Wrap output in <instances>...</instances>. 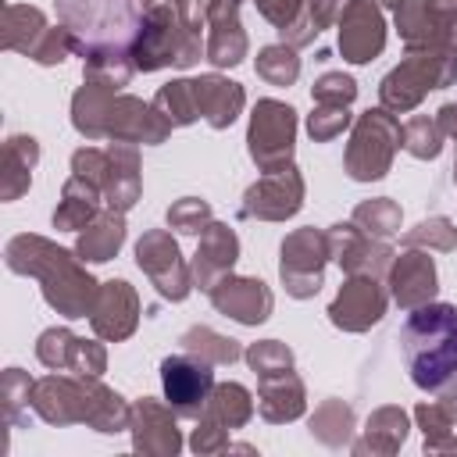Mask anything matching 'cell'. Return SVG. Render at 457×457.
Instances as JSON below:
<instances>
[{
    "label": "cell",
    "instance_id": "5",
    "mask_svg": "<svg viewBox=\"0 0 457 457\" xmlns=\"http://www.w3.org/2000/svg\"><path fill=\"white\" fill-rule=\"evenodd\" d=\"M293 111L286 104H275V100H261L257 111H253V121H250V154L257 164L271 168L275 161L289 157V146H293Z\"/></svg>",
    "mask_w": 457,
    "mask_h": 457
},
{
    "label": "cell",
    "instance_id": "28",
    "mask_svg": "<svg viewBox=\"0 0 457 457\" xmlns=\"http://www.w3.org/2000/svg\"><path fill=\"white\" fill-rule=\"evenodd\" d=\"M382 4H400V0H382Z\"/></svg>",
    "mask_w": 457,
    "mask_h": 457
},
{
    "label": "cell",
    "instance_id": "21",
    "mask_svg": "<svg viewBox=\"0 0 457 457\" xmlns=\"http://www.w3.org/2000/svg\"><path fill=\"white\" fill-rule=\"evenodd\" d=\"M407 150L418 157H436L439 154V132L436 125H428V118H414L407 129Z\"/></svg>",
    "mask_w": 457,
    "mask_h": 457
},
{
    "label": "cell",
    "instance_id": "3",
    "mask_svg": "<svg viewBox=\"0 0 457 457\" xmlns=\"http://www.w3.org/2000/svg\"><path fill=\"white\" fill-rule=\"evenodd\" d=\"M161 378H164V396H168V407L182 418H196L204 414V407L211 403V386H214V375L207 368V361H196V357H168L161 364Z\"/></svg>",
    "mask_w": 457,
    "mask_h": 457
},
{
    "label": "cell",
    "instance_id": "25",
    "mask_svg": "<svg viewBox=\"0 0 457 457\" xmlns=\"http://www.w3.org/2000/svg\"><path fill=\"white\" fill-rule=\"evenodd\" d=\"M357 218H371V221L378 225L375 232H382V236H389V232L396 228V221H400V214H396L393 204H368V207L357 211Z\"/></svg>",
    "mask_w": 457,
    "mask_h": 457
},
{
    "label": "cell",
    "instance_id": "7",
    "mask_svg": "<svg viewBox=\"0 0 457 457\" xmlns=\"http://www.w3.org/2000/svg\"><path fill=\"white\" fill-rule=\"evenodd\" d=\"M382 307H386L382 289L371 278H353V282L343 286V293H339V300L332 303L328 314L343 328H364V325L382 318Z\"/></svg>",
    "mask_w": 457,
    "mask_h": 457
},
{
    "label": "cell",
    "instance_id": "20",
    "mask_svg": "<svg viewBox=\"0 0 457 457\" xmlns=\"http://www.w3.org/2000/svg\"><path fill=\"white\" fill-rule=\"evenodd\" d=\"M211 403H214V414L218 418H228V425H239L250 414V400H246V389L243 386H221Z\"/></svg>",
    "mask_w": 457,
    "mask_h": 457
},
{
    "label": "cell",
    "instance_id": "12",
    "mask_svg": "<svg viewBox=\"0 0 457 457\" xmlns=\"http://www.w3.org/2000/svg\"><path fill=\"white\" fill-rule=\"evenodd\" d=\"M86 357H104V353H100L96 346L89 350L82 339H75V336L64 332V328H50V332H43V339H39V361L50 364V368H64V364H71V368L93 375V368L86 364Z\"/></svg>",
    "mask_w": 457,
    "mask_h": 457
},
{
    "label": "cell",
    "instance_id": "11",
    "mask_svg": "<svg viewBox=\"0 0 457 457\" xmlns=\"http://www.w3.org/2000/svg\"><path fill=\"white\" fill-rule=\"evenodd\" d=\"M293 179V168H278V175L264 179L261 186H253L246 193V207L243 214H264V218H282V214H293L300 207V193H289L286 196V182Z\"/></svg>",
    "mask_w": 457,
    "mask_h": 457
},
{
    "label": "cell",
    "instance_id": "16",
    "mask_svg": "<svg viewBox=\"0 0 457 457\" xmlns=\"http://www.w3.org/2000/svg\"><path fill=\"white\" fill-rule=\"evenodd\" d=\"M236 261V236L228 232V228H221V225H211V232H207V239H204V246H200V253H196V271H200V282L207 286L218 271H225L228 264ZM211 289V286H207Z\"/></svg>",
    "mask_w": 457,
    "mask_h": 457
},
{
    "label": "cell",
    "instance_id": "24",
    "mask_svg": "<svg viewBox=\"0 0 457 457\" xmlns=\"http://www.w3.org/2000/svg\"><path fill=\"white\" fill-rule=\"evenodd\" d=\"M343 125H346V111H343L339 104H332V107L321 111V114H311V136H314V139H328V136H336Z\"/></svg>",
    "mask_w": 457,
    "mask_h": 457
},
{
    "label": "cell",
    "instance_id": "14",
    "mask_svg": "<svg viewBox=\"0 0 457 457\" xmlns=\"http://www.w3.org/2000/svg\"><path fill=\"white\" fill-rule=\"evenodd\" d=\"M193 93H196V104L200 111L211 118V125H228L236 118V107L243 104V93L236 82H221V79H200L193 82Z\"/></svg>",
    "mask_w": 457,
    "mask_h": 457
},
{
    "label": "cell",
    "instance_id": "9",
    "mask_svg": "<svg viewBox=\"0 0 457 457\" xmlns=\"http://www.w3.org/2000/svg\"><path fill=\"white\" fill-rule=\"evenodd\" d=\"M339 46L350 61H368L371 54L382 50V18L368 4H350L346 7V25L339 29Z\"/></svg>",
    "mask_w": 457,
    "mask_h": 457
},
{
    "label": "cell",
    "instance_id": "1",
    "mask_svg": "<svg viewBox=\"0 0 457 457\" xmlns=\"http://www.w3.org/2000/svg\"><path fill=\"white\" fill-rule=\"evenodd\" d=\"M400 353L411 382L425 393L457 389V307L453 303H418L400 325Z\"/></svg>",
    "mask_w": 457,
    "mask_h": 457
},
{
    "label": "cell",
    "instance_id": "13",
    "mask_svg": "<svg viewBox=\"0 0 457 457\" xmlns=\"http://www.w3.org/2000/svg\"><path fill=\"white\" fill-rule=\"evenodd\" d=\"M129 293H132L129 282H107V289L100 293V300H96V307H93V328H96L100 336H107V339H121V336H129L136 314H132V311L121 314V307H118Z\"/></svg>",
    "mask_w": 457,
    "mask_h": 457
},
{
    "label": "cell",
    "instance_id": "26",
    "mask_svg": "<svg viewBox=\"0 0 457 457\" xmlns=\"http://www.w3.org/2000/svg\"><path fill=\"white\" fill-rule=\"evenodd\" d=\"M204 214H207V207L196 204V200H189V204L175 207L168 218H171L175 225H182V232H200V218H204Z\"/></svg>",
    "mask_w": 457,
    "mask_h": 457
},
{
    "label": "cell",
    "instance_id": "6",
    "mask_svg": "<svg viewBox=\"0 0 457 457\" xmlns=\"http://www.w3.org/2000/svg\"><path fill=\"white\" fill-rule=\"evenodd\" d=\"M396 136H400V129L382 111H368L361 118V125L353 132V146L346 154V157H353V154H364L368 150V161L361 164V171L353 179H378V175H386V164H389V154H393Z\"/></svg>",
    "mask_w": 457,
    "mask_h": 457
},
{
    "label": "cell",
    "instance_id": "2",
    "mask_svg": "<svg viewBox=\"0 0 457 457\" xmlns=\"http://www.w3.org/2000/svg\"><path fill=\"white\" fill-rule=\"evenodd\" d=\"M61 25L71 36V50L86 61L125 57L143 29V0H57Z\"/></svg>",
    "mask_w": 457,
    "mask_h": 457
},
{
    "label": "cell",
    "instance_id": "27",
    "mask_svg": "<svg viewBox=\"0 0 457 457\" xmlns=\"http://www.w3.org/2000/svg\"><path fill=\"white\" fill-rule=\"evenodd\" d=\"M257 7L278 25V29H286L289 25V18L300 11V0H257Z\"/></svg>",
    "mask_w": 457,
    "mask_h": 457
},
{
    "label": "cell",
    "instance_id": "8",
    "mask_svg": "<svg viewBox=\"0 0 457 457\" xmlns=\"http://www.w3.org/2000/svg\"><path fill=\"white\" fill-rule=\"evenodd\" d=\"M211 300H214V307L228 311L232 318H239L246 325L264 321L268 307H271V296H268L264 282H253V278H228L221 286H211Z\"/></svg>",
    "mask_w": 457,
    "mask_h": 457
},
{
    "label": "cell",
    "instance_id": "23",
    "mask_svg": "<svg viewBox=\"0 0 457 457\" xmlns=\"http://www.w3.org/2000/svg\"><path fill=\"white\" fill-rule=\"evenodd\" d=\"M353 79H346V75H325L318 86H314V96L321 100V104H350L353 100Z\"/></svg>",
    "mask_w": 457,
    "mask_h": 457
},
{
    "label": "cell",
    "instance_id": "17",
    "mask_svg": "<svg viewBox=\"0 0 457 457\" xmlns=\"http://www.w3.org/2000/svg\"><path fill=\"white\" fill-rule=\"evenodd\" d=\"M121 236H125L121 218L107 214V218L93 221V225L82 232V239H79V253H82L86 261H107V257L121 246Z\"/></svg>",
    "mask_w": 457,
    "mask_h": 457
},
{
    "label": "cell",
    "instance_id": "10",
    "mask_svg": "<svg viewBox=\"0 0 457 457\" xmlns=\"http://www.w3.org/2000/svg\"><path fill=\"white\" fill-rule=\"evenodd\" d=\"M393 293L403 307H418L428 303V296L436 293V271L432 261L425 253H407L400 257V264L393 268Z\"/></svg>",
    "mask_w": 457,
    "mask_h": 457
},
{
    "label": "cell",
    "instance_id": "18",
    "mask_svg": "<svg viewBox=\"0 0 457 457\" xmlns=\"http://www.w3.org/2000/svg\"><path fill=\"white\" fill-rule=\"evenodd\" d=\"M93 207H96L93 186H89V182L82 186V175H75V179L64 186V204L57 207L54 225H61V228H79L82 221L93 218Z\"/></svg>",
    "mask_w": 457,
    "mask_h": 457
},
{
    "label": "cell",
    "instance_id": "22",
    "mask_svg": "<svg viewBox=\"0 0 457 457\" xmlns=\"http://www.w3.org/2000/svg\"><path fill=\"white\" fill-rule=\"evenodd\" d=\"M246 357H250V364H253L261 375L289 371V350H286V346H278V343H257Z\"/></svg>",
    "mask_w": 457,
    "mask_h": 457
},
{
    "label": "cell",
    "instance_id": "15",
    "mask_svg": "<svg viewBox=\"0 0 457 457\" xmlns=\"http://www.w3.org/2000/svg\"><path fill=\"white\" fill-rule=\"evenodd\" d=\"M36 161V139L29 136H11L4 146V196L14 200L29 186V168Z\"/></svg>",
    "mask_w": 457,
    "mask_h": 457
},
{
    "label": "cell",
    "instance_id": "4",
    "mask_svg": "<svg viewBox=\"0 0 457 457\" xmlns=\"http://www.w3.org/2000/svg\"><path fill=\"white\" fill-rule=\"evenodd\" d=\"M46 261H50V271L46 268H39L36 275L43 278V293H46V300L57 307V311H64L68 318H82L86 311H89V303H93V278L89 275H82L75 264H71V257L64 253V250H54L50 243H46Z\"/></svg>",
    "mask_w": 457,
    "mask_h": 457
},
{
    "label": "cell",
    "instance_id": "19",
    "mask_svg": "<svg viewBox=\"0 0 457 457\" xmlns=\"http://www.w3.org/2000/svg\"><path fill=\"white\" fill-rule=\"evenodd\" d=\"M257 68H261V75L264 79H271V82H293L296 79V57L286 50V46H268V50H261V57H257Z\"/></svg>",
    "mask_w": 457,
    "mask_h": 457
}]
</instances>
